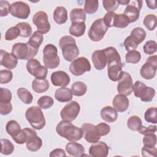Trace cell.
<instances>
[{
  "label": "cell",
  "instance_id": "obj_48",
  "mask_svg": "<svg viewBox=\"0 0 157 157\" xmlns=\"http://www.w3.org/2000/svg\"><path fill=\"white\" fill-rule=\"evenodd\" d=\"M144 147H153L156 144V136L155 133L145 135L143 138Z\"/></svg>",
  "mask_w": 157,
  "mask_h": 157
},
{
  "label": "cell",
  "instance_id": "obj_49",
  "mask_svg": "<svg viewBox=\"0 0 157 157\" xmlns=\"http://www.w3.org/2000/svg\"><path fill=\"white\" fill-rule=\"evenodd\" d=\"M156 42L155 40H150L146 42L143 47L144 52L147 55L154 54L156 51Z\"/></svg>",
  "mask_w": 157,
  "mask_h": 157
},
{
  "label": "cell",
  "instance_id": "obj_50",
  "mask_svg": "<svg viewBox=\"0 0 157 157\" xmlns=\"http://www.w3.org/2000/svg\"><path fill=\"white\" fill-rule=\"evenodd\" d=\"M102 5L104 8L107 12H114L118 7L119 4L117 1L112 0H103Z\"/></svg>",
  "mask_w": 157,
  "mask_h": 157
},
{
  "label": "cell",
  "instance_id": "obj_46",
  "mask_svg": "<svg viewBox=\"0 0 157 157\" xmlns=\"http://www.w3.org/2000/svg\"><path fill=\"white\" fill-rule=\"evenodd\" d=\"M20 35L19 29L15 26L9 28L5 34V39L7 41L13 40L17 39Z\"/></svg>",
  "mask_w": 157,
  "mask_h": 157
},
{
  "label": "cell",
  "instance_id": "obj_54",
  "mask_svg": "<svg viewBox=\"0 0 157 157\" xmlns=\"http://www.w3.org/2000/svg\"><path fill=\"white\" fill-rule=\"evenodd\" d=\"M10 4L7 1H0V16L6 17L7 16L9 11Z\"/></svg>",
  "mask_w": 157,
  "mask_h": 157
},
{
  "label": "cell",
  "instance_id": "obj_37",
  "mask_svg": "<svg viewBox=\"0 0 157 157\" xmlns=\"http://www.w3.org/2000/svg\"><path fill=\"white\" fill-rule=\"evenodd\" d=\"M130 21L128 18L124 14H116L113 22V26L118 28H124L127 27Z\"/></svg>",
  "mask_w": 157,
  "mask_h": 157
},
{
  "label": "cell",
  "instance_id": "obj_57",
  "mask_svg": "<svg viewBox=\"0 0 157 157\" xmlns=\"http://www.w3.org/2000/svg\"><path fill=\"white\" fill-rule=\"evenodd\" d=\"M13 140L18 144H23L26 142L27 140V134L23 129H21V131L15 137L12 138Z\"/></svg>",
  "mask_w": 157,
  "mask_h": 157
},
{
  "label": "cell",
  "instance_id": "obj_59",
  "mask_svg": "<svg viewBox=\"0 0 157 157\" xmlns=\"http://www.w3.org/2000/svg\"><path fill=\"white\" fill-rule=\"evenodd\" d=\"M49 156L50 157H55V156H66V154L65 151L62 148H56L52 150Z\"/></svg>",
  "mask_w": 157,
  "mask_h": 157
},
{
  "label": "cell",
  "instance_id": "obj_25",
  "mask_svg": "<svg viewBox=\"0 0 157 157\" xmlns=\"http://www.w3.org/2000/svg\"><path fill=\"white\" fill-rule=\"evenodd\" d=\"M66 150L69 155L75 157L83 156L85 153L84 147L82 144L75 142H71L67 144Z\"/></svg>",
  "mask_w": 157,
  "mask_h": 157
},
{
  "label": "cell",
  "instance_id": "obj_53",
  "mask_svg": "<svg viewBox=\"0 0 157 157\" xmlns=\"http://www.w3.org/2000/svg\"><path fill=\"white\" fill-rule=\"evenodd\" d=\"M142 155L143 156H157V149L155 147H143L142 148Z\"/></svg>",
  "mask_w": 157,
  "mask_h": 157
},
{
  "label": "cell",
  "instance_id": "obj_27",
  "mask_svg": "<svg viewBox=\"0 0 157 157\" xmlns=\"http://www.w3.org/2000/svg\"><path fill=\"white\" fill-rule=\"evenodd\" d=\"M101 117L107 123H113L118 118L117 111L111 106H105L101 110Z\"/></svg>",
  "mask_w": 157,
  "mask_h": 157
},
{
  "label": "cell",
  "instance_id": "obj_55",
  "mask_svg": "<svg viewBox=\"0 0 157 157\" xmlns=\"http://www.w3.org/2000/svg\"><path fill=\"white\" fill-rule=\"evenodd\" d=\"M139 132L142 135H147L149 134L155 133L156 131V126L155 125H150L148 127L142 126L138 130Z\"/></svg>",
  "mask_w": 157,
  "mask_h": 157
},
{
  "label": "cell",
  "instance_id": "obj_11",
  "mask_svg": "<svg viewBox=\"0 0 157 157\" xmlns=\"http://www.w3.org/2000/svg\"><path fill=\"white\" fill-rule=\"evenodd\" d=\"M28 72L36 78H46L48 69L45 66L41 65L36 59H30L26 63Z\"/></svg>",
  "mask_w": 157,
  "mask_h": 157
},
{
  "label": "cell",
  "instance_id": "obj_17",
  "mask_svg": "<svg viewBox=\"0 0 157 157\" xmlns=\"http://www.w3.org/2000/svg\"><path fill=\"white\" fill-rule=\"evenodd\" d=\"M82 129L84 134L85 139L89 143H96L101 139V134L96 125L85 123L82 124Z\"/></svg>",
  "mask_w": 157,
  "mask_h": 157
},
{
  "label": "cell",
  "instance_id": "obj_1",
  "mask_svg": "<svg viewBox=\"0 0 157 157\" xmlns=\"http://www.w3.org/2000/svg\"><path fill=\"white\" fill-rule=\"evenodd\" d=\"M58 135L69 142H76L80 140L83 135L82 128H79L69 121L62 120L56 127Z\"/></svg>",
  "mask_w": 157,
  "mask_h": 157
},
{
  "label": "cell",
  "instance_id": "obj_33",
  "mask_svg": "<svg viewBox=\"0 0 157 157\" xmlns=\"http://www.w3.org/2000/svg\"><path fill=\"white\" fill-rule=\"evenodd\" d=\"M6 132L9 135H10L12 138L16 137L21 131V127L18 123L15 120L9 121L6 126Z\"/></svg>",
  "mask_w": 157,
  "mask_h": 157
},
{
  "label": "cell",
  "instance_id": "obj_32",
  "mask_svg": "<svg viewBox=\"0 0 157 157\" xmlns=\"http://www.w3.org/2000/svg\"><path fill=\"white\" fill-rule=\"evenodd\" d=\"M70 19L72 23L85 22L86 20V12L82 8H75L70 12Z\"/></svg>",
  "mask_w": 157,
  "mask_h": 157
},
{
  "label": "cell",
  "instance_id": "obj_36",
  "mask_svg": "<svg viewBox=\"0 0 157 157\" xmlns=\"http://www.w3.org/2000/svg\"><path fill=\"white\" fill-rule=\"evenodd\" d=\"M127 126L129 129L134 131H137L142 126V122L139 116L132 115L128 118Z\"/></svg>",
  "mask_w": 157,
  "mask_h": 157
},
{
  "label": "cell",
  "instance_id": "obj_39",
  "mask_svg": "<svg viewBox=\"0 0 157 157\" xmlns=\"http://www.w3.org/2000/svg\"><path fill=\"white\" fill-rule=\"evenodd\" d=\"M143 23L149 31H153L155 29L157 25V17L154 14H148L144 19Z\"/></svg>",
  "mask_w": 157,
  "mask_h": 157
},
{
  "label": "cell",
  "instance_id": "obj_42",
  "mask_svg": "<svg viewBox=\"0 0 157 157\" xmlns=\"http://www.w3.org/2000/svg\"><path fill=\"white\" fill-rule=\"evenodd\" d=\"M140 53L136 50L128 51L125 56V60L127 63L136 64L140 61Z\"/></svg>",
  "mask_w": 157,
  "mask_h": 157
},
{
  "label": "cell",
  "instance_id": "obj_45",
  "mask_svg": "<svg viewBox=\"0 0 157 157\" xmlns=\"http://www.w3.org/2000/svg\"><path fill=\"white\" fill-rule=\"evenodd\" d=\"M156 113V107H150L147 109L144 114V118L145 121L148 123H151L153 124L157 123Z\"/></svg>",
  "mask_w": 157,
  "mask_h": 157
},
{
  "label": "cell",
  "instance_id": "obj_21",
  "mask_svg": "<svg viewBox=\"0 0 157 157\" xmlns=\"http://www.w3.org/2000/svg\"><path fill=\"white\" fill-rule=\"evenodd\" d=\"M91 59L94 67L99 71L105 68L107 64V58L103 50H95L91 55Z\"/></svg>",
  "mask_w": 157,
  "mask_h": 157
},
{
  "label": "cell",
  "instance_id": "obj_12",
  "mask_svg": "<svg viewBox=\"0 0 157 157\" xmlns=\"http://www.w3.org/2000/svg\"><path fill=\"white\" fill-rule=\"evenodd\" d=\"M9 11L13 17L20 19H26L31 12L29 6L23 1H16L11 4Z\"/></svg>",
  "mask_w": 157,
  "mask_h": 157
},
{
  "label": "cell",
  "instance_id": "obj_43",
  "mask_svg": "<svg viewBox=\"0 0 157 157\" xmlns=\"http://www.w3.org/2000/svg\"><path fill=\"white\" fill-rule=\"evenodd\" d=\"M99 7V1L97 0H86L85 1L84 10L88 14L96 13Z\"/></svg>",
  "mask_w": 157,
  "mask_h": 157
},
{
  "label": "cell",
  "instance_id": "obj_23",
  "mask_svg": "<svg viewBox=\"0 0 157 157\" xmlns=\"http://www.w3.org/2000/svg\"><path fill=\"white\" fill-rule=\"evenodd\" d=\"M112 104L113 108L117 112H123L128 109L129 101L126 96L118 94L114 97Z\"/></svg>",
  "mask_w": 157,
  "mask_h": 157
},
{
  "label": "cell",
  "instance_id": "obj_10",
  "mask_svg": "<svg viewBox=\"0 0 157 157\" xmlns=\"http://www.w3.org/2000/svg\"><path fill=\"white\" fill-rule=\"evenodd\" d=\"M80 110V104L75 101L66 104L60 112L62 120L72 122L78 116Z\"/></svg>",
  "mask_w": 157,
  "mask_h": 157
},
{
  "label": "cell",
  "instance_id": "obj_40",
  "mask_svg": "<svg viewBox=\"0 0 157 157\" xmlns=\"http://www.w3.org/2000/svg\"><path fill=\"white\" fill-rule=\"evenodd\" d=\"M1 153L5 155H9L12 154L14 150V145L13 144L7 139H1Z\"/></svg>",
  "mask_w": 157,
  "mask_h": 157
},
{
  "label": "cell",
  "instance_id": "obj_44",
  "mask_svg": "<svg viewBox=\"0 0 157 157\" xmlns=\"http://www.w3.org/2000/svg\"><path fill=\"white\" fill-rule=\"evenodd\" d=\"M37 105L43 109H48L54 104L53 99L49 96H42L37 100Z\"/></svg>",
  "mask_w": 157,
  "mask_h": 157
},
{
  "label": "cell",
  "instance_id": "obj_15",
  "mask_svg": "<svg viewBox=\"0 0 157 157\" xmlns=\"http://www.w3.org/2000/svg\"><path fill=\"white\" fill-rule=\"evenodd\" d=\"M143 1L133 0L129 1V4L126 7L124 13L129 19L130 23L136 21L140 15V10L142 7Z\"/></svg>",
  "mask_w": 157,
  "mask_h": 157
},
{
  "label": "cell",
  "instance_id": "obj_20",
  "mask_svg": "<svg viewBox=\"0 0 157 157\" xmlns=\"http://www.w3.org/2000/svg\"><path fill=\"white\" fill-rule=\"evenodd\" d=\"M0 64L5 68L9 69H14L18 64V59L12 53L5 50L0 51Z\"/></svg>",
  "mask_w": 157,
  "mask_h": 157
},
{
  "label": "cell",
  "instance_id": "obj_26",
  "mask_svg": "<svg viewBox=\"0 0 157 157\" xmlns=\"http://www.w3.org/2000/svg\"><path fill=\"white\" fill-rule=\"evenodd\" d=\"M156 69L157 66H155L150 63L145 62L140 68V76L145 80H151L155 77L156 73Z\"/></svg>",
  "mask_w": 157,
  "mask_h": 157
},
{
  "label": "cell",
  "instance_id": "obj_6",
  "mask_svg": "<svg viewBox=\"0 0 157 157\" xmlns=\"http://www.w3.org/2000/svg\"><path fill=\"white\" fill-rule=\"evenodd\" d=\"M145 31L140 27H136L134 28L130 36H128L124 42L123 45L126 51L134 50L137 48L139 44L142 42L146 37Z\"/></svg>",
  "mask_w": 157,
  "mask_h": 157
},
{
  "label": "cell",
  "instance_id": "obj_30",
  "mask_svg": "<svg viewBox=\"0 0 157 157\" xmlns=\"http://www.w3.org/2000/svg\"><path fill=\"white\" fill-rule=\"evenodd\" d=\"M50 84L45 78H35L32 82L33 90L37 93H42L47 91Z\"/></svg>",
  "mask_w": 157,
  "mask_h": 157
},
{
  "label": "cell",
  "instance_id": "obj_16",
  "mask_svg": "<svg viewBox=\"0 0 157 157\" xmlns=\"http://www.w3.org/2000/svg\"><path fill=\"white\" fill-rule=\"evenodd\" d=\"M117 91L119 94L126 96L132 93L133 91L132 78L129 73L123 71L122 77L118 80Z\"/></svg>",
  "mask_w": 157,
  "mask_h": 157
},
{
  "label": "cell",
  "instance_id": "obj_38",
  "mask_svg": "<svg viewBox=\"0 0 157 157\" xmlns=\"http://www.w3.org/2000/svg\"><path fill=\"white\" fill-rule=\"evenodd\" d=\"M43 40L44 36L42 34L39 32L38 31H34V33L31 35L28 42L31 46H33L35 48L39 49V47L42 43Z\"/></svg>",
  "mask_w": 157,
  "mask_h": 157
},
{
  "label": "cell",
  "instance_id": "obj_7",
  "mask_svg": "<svg viewBox=\"0 0 157 157\" xmlns=\"http://www.w3.org/2000/svg\"><path fill=\"white\" fill-rule=\"evenodd\" d=\"M134 96L140 98L143 102H150L155 96V90L154 88L147 86L145 83L141 81H136L133 85V91Z\"/></svg>",
  "mask_w": 157,
  "mask_h": 157
},
{
  "label": "cell",
  "instance_id": "obj_56",
  "mask_svg": "<svg viewBox=\"0 0 157 157\" xmlns=\"http://www.w3.org/2000/svg\"><path fill=\"white\" fill-rule=\"evenodd\" d=\"M97 127L99 129L101 136H104L107 135L110 131V126L105 123H100L98 124Z\"/></svg>",
  "mask_w": 157,
  "mask_h": 157
},
{
  "label": "cell",
  "instance_id": "obj_3",
  "mask_svg": "<svg viewBox=\"0 0 157 157\" xmlns=\"http://www.w3.org/2000/svg\"><path fill=\"white\" fill-rule=\"evenodd\" d=\"M38 50L39 49L31 46L28 42H18L12 46V53L18 59L29 60L37 55Z\"/></svg>",
  "mask_w": 157,
  "mask_h": 157
},
{
  "label": "cell",
  "instance_id": "obj_22",
  "mask_svg": "<svg viewBox=\"0 0 157 157\" xmlns=\"http://www.w3.org/2000/svg\"><path fill=\"white\" fill-rule=\"evenodd\" d=\"M104 52L105 53L107 58V66L111 64H123L121 62V57L118 51L115 47H109L104 48Z\"/></svg>",
  "mask_w": 157,
  "mask_h": 157
},
{
  "label": "cell",
  "instance_id": "obj_2",
  "mask_svg": "<svg viewBox=\"0 0 157 157\" xmlns=\"http://www.w3.org/2000/svg\"><path fill=\"white\" fill-rule=\"evenodd\" d=\"M59 46L61 49L64 59L67 61H72L79 55L76 41L71 36H63L59 40Z\"/></svg>",
  "mask_w": 157,
  "mask_h": 157
},
{
  "label": "cell",
  "instance_id": "obj_18",
  "mask_svg": "<svg viewBox=\"0 0 157 157\" xmlns=\"http://www.w3.org/2000/svg\"><path fill=\"white\" fill-rule=\"evenodd\" d=\"M109 151V147L102 141L93 143L90 147L89 154L93 157H106Z\"/></svg>",
  "mask_w": 157,
  "mask_h": 157
},
{
  "label": "cell",
  "instance_id": "obj_29",
  "mask_svg": "<svg viewBox=\"0 0 157 157\" xmlns=\"http://www.w3.org/2000/svg\"><path fill=\"white\" fill-rule=\"evenodd\" d=\"M67 17V11L63 6H58L53 11V19L58 25L65 23Z\"/></svg>",
  "mask_w": 157,
  "mask_h": 157
},
{
  "label": "cell",
  "instance_id": "obj_52",
  "mask_svg": "<svg viewBox=\"0 0 157 157\" xmlns=\"http://www.w3.org/2000/svg\"><path fill=\"white\" fill-rule=\"evenodd\" d=\"M117 13H115L114 12H107L103 20L105 23V25L108 28H111L113 26V22L115 20V17Z\"/></svg>",
  "mask_w": 157,
  "mask_h": 157
},
{
  "label": "cell",
  "instance_id": "obj_19",
  "mask_svg": "<svg viewBox=\"0 0 157 157\" xmlns=\"http://www.w3.org/2000/svg\"><path fill=\"white\" fill-rule=\"evenodd\" d=\"M51 82L55 86L65 87L70 82L69 75L64 71H58L53 72L51 75Z\"/></svg>",
  "mask_w": 157,
  "mask_h": 157
},
{
  "label": "cell",
  "instance_id": "obj_61",
  "mask_svg": "<svg viewBox=\"0 0 157 157\" xmlns=\"http://www.w3.org/2000/svg\"><path fill=\"white\" fill-rule=\"evenodd\" d=\"M146 4L147 6L151 9H156L157 7V6L156 4V1L153 0V1H146Z\"/></svg>",
  "mask_w": 157,
  "mask_h": 157
},
{
  "label": "cell",
  "instance_id": "obj_35",
  "mask_svg": "<svg viewBox=\"0 0 157 157\" xmlns=\"http://www.w3.org/2000/svg\"><path fill=\"white\" fill-rule=\"evenodd\" d=\"M19 99L25 104H29L33 102V96L32 94L25 88H19L17 91Z\"/></svg>",
  "mask_w": 157,
  "mask_h": 157
},
{
  "label": "cell",
  "instance_id": "obj_34",
  "mask_svg": "<svg viewBox=\"0 0 157 157\" xmlns=\"http://www.w3.org/2000/svg\"><path fill=\"white\" fill-rule=\"evenodd\" d=\"M71 90L73 95L75 96H82L87 91V86L83 82L77 81L72 85Z\"/></svg>",
  "mask_w": 157,
  "mask_h": 157
},
{
  "label": "cell",
  "instance_id": "obj_58",
  "mask_svg": "<svg viewBox=\"0 0 157 157\" xmlns=\"http://www.w3.org/2000/svg\"><path fill=\"white\" fill-rule=\"evenodd\" d=\"M12 110V105L11 103H0V113L2 115L9 114Z\"/></svg>",
  "mask_w": 157,
  "mask_h": 157
},
{
  "label": "cell",
  "instance_id": "obj_4",
  "mask_svg": "<svg viewBox=\"0 0 157 157\" xmlns=\"http://www.w3.org/2000/svg\"><path fill=\"white\" fill-rule=\"evenodd\" d=\"M25 117L31 126L36 129H42L45 126V118L39 107H29L25 112Z\"/></svg>",
  "mask_w": 157,
  "mask_h": 157
},
{
  "label": "cell",
  "instance_id": "obj_14",
  "mask_svg": "<svg viewBox=\"0 0 157 157\" xmlns=\"http://www.w3.org/2000/svg\"><path fill=\"white\" fill-rule=\"evenodd\" d=\"M33 23L37 27V31L42 34H46L50 30V24L48 15L44 11L37 12L33 17Z\"/></svg>",
  "mask_w": 157,
  "mask_h": 157
},
{
  "label": "cell",
  "instance_id": "obj_62",
  "mask_svg": "<svg viewBox=\"0 0 157 157\" xmlns=\"http://www.w3.org/2000/svg\"><path fill=\"white\" fill-rule=\"evenodd\" d=\"M117 1L119 4H121V5H128L129 2V0H118Z\"/></svg>",
  "mask_w": 157,
  "mask_h": 157
},
{
  "label": "cell",
  "instance_id": "obj_13",
  "mask_svg": "<svg viewBox=\"0 0 157 157\" xmlns=\"http://www.w3.org/2000/svg\"><path fill=\"white\" fill-rule=\"evenodd\" d=\"M27 134L26 147L30 151H38L42 145V139L37 136V132L33 129L25 128L23 129Z\"/></svg>",
  "mask_w": 157,
  "mask_h": 157
},
{
  "label": "cell",
  "instance_id": "obj_8",
  "mask_svg": "<svg viewBox=\"0 0 157 157\" xmlns=\"http://www.w3.org/2000/svg\"><path fill=\"white\" fill-rule=\"evenodd\" d=\"M108 28L105 25L103 18H98L92 23L88 32V37L92 41H100L103 39Z\"/></svg>",
  "mask_w": 157,
  "mask_h": 157
},
{
  "label": "cell",
  "instance_id": "obj_24",
  "mask_svg": "<svg viewBox=\"0 0 157 157\" xmlns=\"http://www.w3.org/2000/svg\"><path fill=\"white\" fill-rule=\"evenodd\" d=\"M124 64H112L107 66V74L109 79L113 82L118 81L123 75L122 67Z\"/></svg>",
  "mask_w": 157,
  "mask_h": 157
},
{
  "label": "cell",
  "instance_id": "obj_47",
  "mask_svg": "<svg viewBox=\"0 0 157 157\" xmlns=\"http://www.w3.org/2000/svg\"><path fill=\"white\" fill-rule=\"evenodd\" d=\"M11 91L4 88H0V103H10L12 100Z\"/></svg>",
  "mask_w": 157,
  "mask_h": 157
},
{
  "label": "cell",
  "instance_id": "obj_31",
  "mask_svg": "<svg viewBox=\"0 0 157 157\" xmlns=\"http://www.w3.org/2000/svg\"><path fill=\"white\" fill-rule=\"evenodd\" d=\"M86 25L85 22L72 23L69 28V33L72 36L78 37L83 36L85 32Z\"/></svg>",
  "mask_w": 157,
  "mask_h": 157
},
{
  "label": "cell",
  "instance_id": "obj_41",
  "mask_svg": "<svg viewBox=\"0 0 157 157\" xmlns=\"http://www.w3.org/2000/svg\"><path fill=\"white\" fill-rule=\"evenodd\" d=\"M16 26L20 31V37H28L32 34V28L27 22H20L17 23Z\"/></svg>",
  "mask_w": 157,
  "mask_h": 157
},
{
  "label": "cell",
  "instance_id": "obj_5",
  "mask_svg": "<svg viewBox=\"0 0 157 157\" xmlns=\"http://www.w3.org/2000/svg\"><path fill=\"white\" fill-rule=\"evenodd\" d=\"M43 62L44 66L48 69L56 68L60 63V59L58 55V49L55 45L52 44L46 45L43 49Z\"/></svg>",
  "mask_w": 157,
  "mask_h": 157
},
{
  "label": "cell",
  "instance_id": "obj_28",
  "mask_svg": "<svg viewBox=\"0 0 157 157\" xmlns=\"http://www.w3.org/2000/svg\"><path fill=\"white\" fill-rule=\"evenodd\" d=\"M72 93L71 90L66 87L58 88L55 93V98L59 102H66L72 100Z\"/></svg>",
  "mask_w": 157,
  "mask_h": 157
},
{
  "label": "cell",
  "instance_id": "obj_9",
  "mask_svg": "<svg viewBox=\"0 0 157 157\" xmlns=\"http://www.w3.org/2000/svg\"><path fill=\"white\" fill-rule=\"evenodd\" d=\"M91 70V64L88 59L83 56L78 57L74 59L70 66V72L75 76L83 75L85 72Z\"/></svg>",
  "mask_w": 157,
  "mask_h": 157
},
{
  "label": "cell",
  "instance_id": "obj_60",
  "mask_svg": "<svg viewBox=\"0 0 157 157\" xmlns=\"http://www.w3.org/2000/svg\"><path fill=\"white\" fill-rule=\"evenodd\" d=\"M146 62L150 63L151 64L157 66V56L156 55H152L151 56H149Z\"/></svg>",
  "mask_w": 157,
  "mask_h": 157
},
{
  "label": "cell",
  "instance_id": "obj_51",
  "mask_svg": "<svg viewBox=\"0 0 157 157\" xmlns=\"http://www.w3.org/2000/svg\"><path fill=\"white\" fill-rule=\"evenodd\" d=\"M13 77L12 72L10 70L2 69L0 71V78L1 83L6 84L10 82Z\"/></svg>",
  "mask_w": 157,
  "mask_h": 157
}]
</instances>
